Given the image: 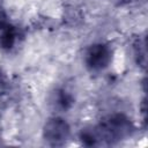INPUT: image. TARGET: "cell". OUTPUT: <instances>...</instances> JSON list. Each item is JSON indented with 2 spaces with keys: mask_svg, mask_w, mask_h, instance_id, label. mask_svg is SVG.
Returning a JSON list of instances; mask_svg holds the SVG:
<instances>
[{
  "mask_svg": "<svg viewBox=\"0 0 148 148\" xmlns=\"http://www.w3.org/2000/svg\"><path fill=\"white\" fill-rule=\"evenodd\" d=\"M69 134H71V127L68 123L60 117L50 118L43 127L44 140L50 146L53 147L64 146L68 140Z\"/></svg>",
  "mask_w": 148,
  "mask_h": 148,
  "instance_id": "6da1fadb",
  "label": "cell"
},
{
  "mask_svg": "<svg viewBox=\"0 0 148 148\" xmlns=\"http://www.w3.org/2000/svg\"><path fill=\"white\" fill-rule=\"evenodd\" d=\"M112 60V50L108 44L96 43L86 52L84 62L89 71L91 72H101L105 69Z\"/></svg>",
  "mask_w": 148,
  "mask_h": 148,
  "instance_id": "7a4b0ae2",
  "label": "cell"
},
{
  "mask_svg": "<svg viewBox=\"0 0 148 148\" xmlns=\"http://www.w3.org/2000/svg\"><path fill=\"white\" fill-rule=\"evenodd\" d=\"M1 31L2 32L0 35V46L3 50H10L16 42L17 30L15 27L8 23L3 29H1Z\"/></svg>",
  "mask_w": 148,
  "mask_h": 148,
  "instance_id": "3957f363",
  "label": "cell"
},
{
  "mask_svg": "<svg viewBox=\"0 0 148 148\" xmlns=\"http://www.w3.org/2000/svg\"><path fill=\"white\" fill-rule=\"evenodd\" d=\"M52 104L54 108L60 109L62 111L69 109L73 104V97L66 90H57L52 98Z\"/></svg>",
  "mask_w": 148,
  "mask_h": 148,
  "instance_id": "277c9868",
  "label": "cell"
},
{
  "mask_svg": "<svg viewBox=\"0 0 148 148\" xmlns=\"http://www.w3.org/2000/svg\"><path fill=\"white\" fill-rule=\"evenodd\" d=\"M134 50H135V57L138 59L141 57L143 62H145L146 61V46H145V42H141L140 39L136 40V43L134 44Z\"/></svg>",
  "mask_w": 148,
  "mask_h": 148,
  "instance_id": "5b68a950",
  "label": "cell"
},
{
  "mask_svg": "<svg viewBox=\"0 0 148 148\" xmlns=\"http://www.w3.org/2000/svg\"><path fill=\"white\" fill-rule=\"evenodd\" d=\"M7 88H8L7 77H6V75L0 71V96H2V95L7 91Z\"/></svg>",
  "mask_w": 148,
  "mask_h": 148,
  "instance_id": "8992f818",
  "label": "cell"
},
{
  "mask_svg": "<svg viewBox=\"0 0 148 148\" xmlns=\"http://www.w3.org/2000/svg\"><path fill=\"white\" fill-rule=\"evenodd\" d=\"M7 24H8L7 15H6L5 10H3L2 8H0V30H1V29H3Z\"/></svg>",
  "mask_w": 148,
  "mask_h": 148,
  "instance_id": "52a82bcc",
  "label": "cell"
},
{
  "mask_svg": "<svg viewBox=\"0 0 148 148\" xmlns=\"http://www.w3.org/2000/svg\"><path fill=\"white\" fill-rule=\"evenodd\" d=\"M120 3H123V2H128V1H131V0H118Z\"/></svg>",
  "mask_w": 148,
  "mask_h": 148,
  "instance_id": "ba28073f",
  "label": "cell"
}]
</instances>
